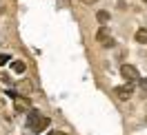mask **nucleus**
I'll list each match as a JSON object with an SVG mask.
<instances>
[{
    "mask_svg": "<svg viewBox=\"0 0 147 135\" xmlns=\"http://www.w3.org/2000/svg\"><path fill=\"white\" fill-rule=\"evenodd\" d=\"M109 11H105V9H100L98 11V13H96V20H98V25H107V22H109Z\"/></svg>",
    "mask_w": 147,
    "mask_h": 135,
    "instance_id": "5",
    "label": "nucleus"
},
{
    "mask_svg": "<svg viewBox=\"0 0 147 135\" xmlns=\"http://www.w3.org/2000/svg\"><path fill=\"white\" fill-rule=\"evenodd\" d=\"M7 80H9V78H7L5 73H0V82H7Z\"/></svg>",
    "mask_w": 147,
    "mask_h": 135,
    "instance_id": "10",
    "label": "nucleus"
},
{
    "mask_svg": "<svg viewBox=\"0 0 147 135\" xmlns=\"http://www.w3.org/2000/svg\"><path fill=\"white\" fill-rule=\"evenodd\" d=\"M49 135H67V133H63V131H54V133H49Z\"/></svg>",
    "mask_w": 147,
    "mask_h": 135,
    "instance_id": "11",
    "label": "nucleus"
},
{
    "mask_svg": "<svg viewBox=\"0 0 147 135\" xmlns=\"http://www.w3.org/2000/svg\"><path fill=\"white\" fill-rule=\"evenodd\" d=\"M85 5H94V2H96V0H83Z\"/></svg>",
    "mask_w": 147,
    "mask_h": 135,
    "instance_id": "12",
    "label": "nucleus"
},
{
    "mask_svg": "<svg viewBox=\"0 0 147 135\" xmlns=\"http://www.w3.org/2000/svg\"><path fill=\"white\" fill-rule=\"evenodd\" d=\"M16 111H20V113L29 111V102L25 98H16Z\"/></svg>",
    "mask_w": 147,
    "mask_h": 135,
    "instance_id": "6",
    "label": "nucleus"
},
{
    "mask_svg": "<svg viewBox=\"0 0 147 135\" xmlns=\"http://www.w3.org/2000/svg\"><path fill=\"white\" fill-rule=\"evenodd\" d=\"M96 42H100V45L107 47V49L116 47V42H114V38L109 36V29H107V27H100L98 31H96Z\"/></svg>",
    "mask_w": 147,
    "mask_h": 135,
    "instance_id": "1",
    "label": "nucleus"
},
{
    "mask_svg": "<svg viewBox=\"0 0 147 135\" xmlns=\"http://www.w3.org/2000/svg\"><path fill=\"white\" fill-rule=\"evenodd\" d=\"M140 86H143V89H147V78H143V80H140Z\"/></svg>",
    "mask_w": 147,
    "mask_h": 135,
    "instance_id": "9",
    "label": "nucleus"
},
{
    "mask_svg": "<svg viewBox=\"0 0 147 135\" xmlns=\"http://www.w3.org/2000/svg\"><path fill=\"white\" fill-rule=\"evenodd\" d=\"M136 42L147 45V29H138V31H136Z\"/></svg>",
    "mask_w": 147,
    "mask_h": 135,
    "instance_id": "8",
    "label": "nucleus"
},
{
    "mask_svg": "<svg viewBox=\"0 0 147 135\" xmlns=\"http://www.w3.org/2000/svg\"><path fill=\"white\" fill-rule=\"evenodd\" d=\"M131 93H134V84H131V82L116 86V95H118V100H129V98H131Z\"/></svg>",
    "mask_w": 147,
    "mask_h": 135,
    "instance_id": "4",
    "label": "nucleus"
},
{
    "mask_svg": "<svg viewBox=\"0 0 147 135\" xmlns=\"http://www.w3.org/2000/svg\"><path fill=\"white\" fill-rule=\"evenodd\" d=\"M11 69H13V73L22 75V73H25V69H27V64H25V62H20V60H16V62H11Z\"/></svg>",
    "mask_w": 147,
    "mask_h": 135,
    "instance_id": "7",
    "label": "nucleus"
},
{
    "mask_svg": "<svg viewBox=\"0 0 147 135\" xmlns=\"http://www.w3.org/2000/svg\"><path fill=\"white\" fill-rule=\"evenodd\" d=\"M49 124H51V120H49V117H45L42 113H40V115H38L36 120L31 122V124H27V126H29V131H31V133H42V131H45Z\"/></svg>",
    "mask_w": 147,
    "mask_h": 135,
    "instance_id": "2",
    "label": "nucleus"
},
{
    "mask_svg": "<svg viewBox=\"0 0 147 135\" xmlns=\"http://www.w3.org/2000/svg\"><path fill=\"white\" fill-rule=\"evenodd\" d=\"M143 2H147V0H143Z\"/></svg>",
    "mask_w": 147,
    "mask_h": 135,
    "instance_id": "13",
    "label": "nucleus"
},
{
    "mask_svg": "<svg viewBox=\"0 0 147 135\" xmlns=\"http://www.w3.org/2000/svg\"><path fill=\"white\" fill-rule=\"evenodd\" d=\"M120 75H123L127 82H138V80H140L138 69H136V67H131V64H123V67H120Z\"/></svg>",
    "mask_w": 147,
    "mask_h": 135,
    "instance_id": "3",
    "label": "nucleus"
}]
</instances>
